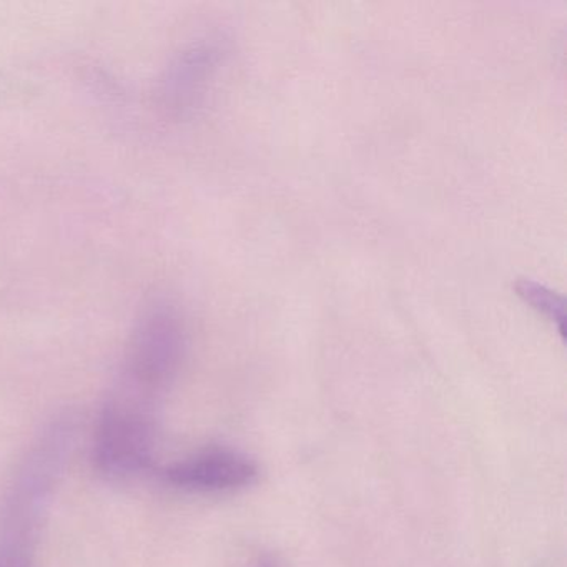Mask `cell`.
Here are the masks:
<instances>
[{
    "mask_svg": "<svg viewBox=\"0 0 567 567\" xmlns=\"http://www.w3.org/2000/svg\"><path fill=\"white\" fill-rule=\"evenodd\" d=\"M71 437L68 423H54L22 457L0 507V567H32Z\"/></svg>",
    "mask_w": 567,
    "mask_h": 567,
    "instance_id": "1",
    "label": "cell"
},
{
    "mask_svg": "<svg viewBox=\"0 0 567 567\" xmlns=\"http://www.w3.org/2000/svg\"><path fill=\"white\" fill-rule=\"evenodd\" d=\"M257 463L228 450H208L175 461L161 471L164 483L190 493H224L257 483Z\"/></svg>",
    "mask_w": 567,
    "mask_h": 567,
    "instance_id": "3",
    "label": "cell"
},
{
    "mask_svg": "<svg viewBox=\"0 0 567 567\" xmlns=\"http://www.w3.org/2000/svg\"><path fill=\"white\" fill-rule=\"evenodd\" d=\"M157 413L112 398L99 417L94 461L101 473L127 477L154 464Z\"/></svg>",
    "mask_w": 567,
    "mask_h": 567,
    "instance_id": "2",
    "label": "cell"
}]
</instances>
